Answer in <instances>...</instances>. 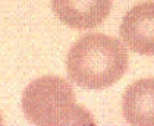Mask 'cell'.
<instances>
[{
    "label": "cell",
    "mask_w": 154,
    "mask_h": 126,
    "mask_svg": "<svg viewBox=\"0 0 154 126\" xmlns=\"http://www.w3.org/2000/svg\"><path fill=\"white\" fill-rule=\"evenodd\" d=\"M128 60V51L119 40L104 34H88L71 47L66 69L75 84L103 90L125 75Z\"/></svg>",
    "instance_id": "obj_1"
},
{
    "label": "cell",
    "mask_w": 154,
    "mask_h": 126,
    "mask_svg": "<svg viewBox=\"0 0 154 126\" xmlns=\"http://www.w3.org/2000/svg\"><path fill=\"white\" fill-rule=\"evenodd\" d=\"M26 119L38 126L94 125V119L75 101L69 82L59 76L34 79L22 94Z\"/></svg>",
    "instance_id": "obj_2"
},
{
    "label": "cell",
    "mask_w": 154,
    "mask_h": 126,
    "mask_svg": "<svg viewBox=\"0 0 154 126\" xmlns=\"http://www.w3.org/2000/svg\"><path fill=\"white\" fill-rule=\"evenodd\" d=\"M120 37L129 50L154 56V2L140 3L123 16Z\"/></svg>",
    "instance_id": "obj_3"
},
{
    "label": "cell",
    "mask_w": 154,
    "mask_h": 126,
    "mask_svg": "<svg viewBox=\"0 0 154 126\" xmlns=\"http://www.w3.org/2000/svg\"><path fill=\"white\" fill-rule=\"evenodd\" d=\"M51 8L68 26L88 29L104 22L112 9V0H51Z\"/></svg>",
    "instance_id": "obj_4"
},
{
    "label": "cell",
    "mask_w": 154,
    "mask_h": 126,
    "mask_svg": "<svg viewBox=\"0 0 154 126\" xmlns=\"http://www.w3.org/2000/svg\"><path fill=\"white\" fill-rule=\"evenodd\" d=\"M122 110L128 123L135 126H154V78H144L123 94Z\"/></svg>",
    "instance_id": "obj_5"
},
{
    "label": "cell",
    "mask_w": 154,
    "mask_h": 126,
    "mask_svg": "<svg viewBox=\"0 0 154 126\" xmlns=\"http://www.w3.org/2000/svg\"><path fill=\"white\" fill-rule=\"evenodd\" d=\"M2 123H3V119H2V116H0V125H2Z\"/></svg>",
    "instance_id": "obj_6"
}]
</instances>
